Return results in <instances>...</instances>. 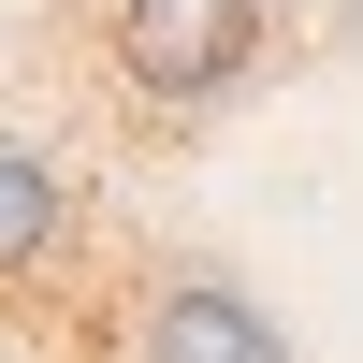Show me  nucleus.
I'll return each instance as SVG.
<instances>
[{"instance_id": "1", "label": "nucleus", "mask_w": 363, "mask_h": 363, "mask_svg": "<svg viewBox=\"0 0 363 363\" xmlns=\"http://www.w3.org/2000/svg\"><path fill=\"white\" fill-rule=\"evenodd\" d=\"M277 44V0H116V73L145 116H203Z\"/></svg>"}, {"instance_id": "4", "label": "nucleus", "mask_w": 363, "mask_h": 363, "mask_svg": "<svg viewBox=\"0 0 363 363\" xmlns=\"http://www.w3.org/2000/svg\"><path fill=\"white\" fill-rule=\"evenodd\" d=\"M349 44H363V15H349Z\"/></svg>"}, {"instance_id": "3", "label": "nucleus", "mask_w": 363, "mask_h": 363, "mask_svg": "<svg viewBox=\"0 0 363 363\" xmlns=\"http://www.w3.org/2000/svg\"><path fill=\"white\" fill-rule=\"evenodd\" d=\"M58 233H73V189H58V160L0 131V291H15V277H44V262H58Z\"/></svg>"}, {"instance_id": "2", "label": "nucleus", "mask_w": 363, "mask_h": 363, "mask_svg": "<svg viewBox=\"0 0 363 363\" xmlns=\"http://www.w3.org/2000/svg\"><path fill=\"white\" fill-rule=\"evenodd\" d=\"M131 349H145V363H291V335L262 320V291H247V277H203V262L145 291Z\"/></svg>"}]
</instances>
